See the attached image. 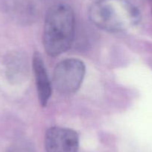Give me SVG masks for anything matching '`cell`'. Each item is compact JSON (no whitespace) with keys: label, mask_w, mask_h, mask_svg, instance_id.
I'll list each match as a JSON object with an SVG mask.
<instances>
[{"label":"cell","mask_w":152,"mask_h":152,"mask_svg":"<svg viewBox=\"0 0 152 152\" xmlns=\"http://www.w3.org/2000/svg\"><path fill=\"white\" fill-rule=\"evenodd\" d=\"M75 19L72 9L65 4L52 6L47 12L43 42L49 56L56 57L66 52L73 43Z\"/></svg>","instance_id":"cell-1"},{"label":"cell","mask_w":152,"mask_h":152,"mask_svg":"<svg viewBox=\"0 0 152 152\" xmlns=\"http://www.w3.org/2000/svg\"><path fill=\"white\" fill-rule=\"evenodd\" d=\"M89 17L96 27L117 33L136 26L140 20V13L127 0H98L90 6Z\"/></svg>","instance_id":"cell-2"},{"label":"cell","mask_w":152,"mask_h":152,"mask_svg":"<svg viewBox=\"0 0 152 152\" xmlns=\"http://www.w3.org/2000/svg\"><path fill=\"white\" fill-rule=\"evenodd\" d=\"M85 72V65L81 60H64L57 64L54 69V87L61 94H73L81 87Z\"/></svg>","instance_id":"cell-3"},{"label":"cell","mask_w":152,"mask_h":152,"mask_svg":"<svg viewBox=\"0 0 152 152\" xmlns=\"http://www.w3.org/2000/svg\"><path fill=\"white\" fill-rule=\"evenodd\" d=\"M79 138L72 129L63 127H52L46 133V152H78Z\"/></svg>","instance_id":"cell-4"},{"label":"cell","mask_w":152,"mask_h":152,"mask_svg":"<svg viewBox=\"0 0 152 152\" xmlns=\"http://www.w3.org/2000/svg\"><path fill=\"white\" fill-rule=\"evenodd\" d=\"M32 66L36 81L38 99L42 107H46L52 95V85L44 62L41 55L38 52L34 54Z\"/></svg>","instance_id":"cell-5"},{"label":"cell","mask_w":152,"mask_h":152,"mask_svg":"<svg viewBox=\"0 0 152 152\" xmlns=\"http://www.w3.org/2000/svg\"><path fill=\"white\" fill-rule=\"evenodd\" d=\"M8 152H33V151L27 145L19 144L11 148Z\"/></svg>","instance_id":"cell-6"},{"label":"cell","mask_w":152,"mask_h":152,"mask_svg":"<svg viewBox=\"0 0 152 152\" xmlns=\"http://www.w3.org/2000/svg\"><path fill=\"white\" fill-rule=\"evenodd\" d=\"M150 1H151V2H152V0H150Z\"/></svg>","instance_id":"cell-7"},{"label":"cell","mask_w":152,"mask_h":152,"mask_svg":"<svg viewBox=\"0 0 152 152\" xmlns=\"http://www.w3.org/2000/svg\"><path fill=\"white\" fill-rule=\"evenodd\" d=\"M151 14H152V10H151Z\"/></svg>","instance_id":"cell-8"}]
</instances>
